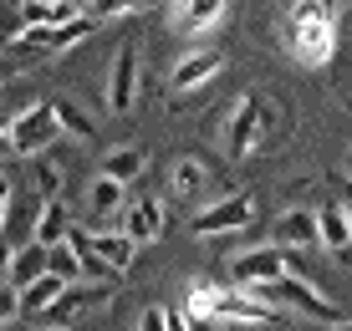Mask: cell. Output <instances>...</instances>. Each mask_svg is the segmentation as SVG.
Returning <instances> with one entry per match:
<instances>
[{
	"mask_svg": "<svg viewBox=\"0 0 352 331\" xmlns=\"http://www.w3.org/2000/svg\"><path fill=\"white\" fill-rule=\"evenodd\" d=\"M225 71V52L220 46H199V52H184L168 67V87H174L179 97H189V92H210V82Z\"/></svg>",
	"mask_w": 352,
	"mask_h": 331,
	"instance_id": "cell-10",
	"label": "cell"
},
{
	"mask_svg": "<svg viewBox=\"0 0 352 331\" xmlns=\"http://www.w3.org/2000/svg\"><path fill=\"white\" fill-rule=\"evenodd\" d=\"M332 331H352V316H347V321H342V326H332Z\"/></svg>",
	"mask_w": 352,
	"mask_h": 331,
	"instance_id": "cell-37",
	"label": "cell"
},
{
	"mask_svg": "<svg viewBox=\"0 0 352 331\" xmlns=\"http://www.w3.org/2000/svg\"><path fill=\"white\" fill-rule=\"evenodd\" d=\"M271 240L286 244V250H322L317 209H311V204H291V209H281L276 225H271Z\"/></svg>",
	"mask_w": 352,
	"mask_h": 331,
	"instance_id": "cell-16",
	"label": "cell"
},
{
	"mask_svg": "<svg viewBox=\"0 0 352 331\" xmlns=\"http://www.w3.org/2000/svg\"><path fill=\"white\" fill-rule=\"evenodd\" d=\"M52 113H56V122H62L67 138H77V143H92V138H97V122L87 117V107H77V102H67V97H56Z\"/></svg>",
	"mask_w": 352,
	"mask_h": 331,
	"instance_id": "cell-23",
	"label": "cell"
},
{
	"mask_svg": "<svg viewBox=\"0 0 352 331\" xmlns=\"http://www.w3.org/2000/svg\"><path fill=\"white\" fill-rule=\"evenodd\" d=\"M143 168H148V148H143V143H123V148H107L102 153L97 174H107L118 183H133V179H143Z\"/></svg>",
	"mask_w": 352,
	"mask_h": 331,
	"instance_id": "cell-19",
	"label": "cell"
},
{
	"mask_svg": "<svg viewBox=\"0 0 352 331\" xmlns=\"http://www.w3.org/2000/svg\"><path fill=\"white\" fill-rule=\"evenodd\" d=\"M230 16V0H168V26H174L179 36H210L220 31Z\"/></svg>",
	"mask_w": 352,
	"mask_h": 331,
	"instance_id": "cell-12",
	"label": "cell"
},
{
	"mask_svg": "<svg viewBox=\"0 0 352 331\" xmlns=\"http://www.w3.org/2000/svg\"><path fill=\"white\" fill-rule=\"evenodd\" d=\"M56 138H62V122H56L52 102H31V107H21V113L10 117V143H16V158L46 153Z\"/></svg>",
	"mask_w": 352,
	"mask_h": 331,
	"instance_id": "cell-9",
	"label": "cell"
},
{
	"mask_svg": "<svg viewBox=\"0 0 352 331\" xmlns=\"http://www.w3.org/2000/svg\"><path fill=\"white\" fill-rule=\"evenodd\" d=\"M123 280H67V290L46 311V326H82L87 316H102L118 301Z\"/></svg>",
	"mask_w": 352,
	"mask_h": 331,
	"instance_id": "cell-6",
	"label": "cell"
},
{
	"mask_svg": "<svg viewBox=\"0 0 352 331\" xmlns=\"http://www.w3.org/2000/svg\"><path fill=\"white\" fill-rule=\"evenodd\" d=\"M21 5H56V0H21Z\"/></svg>",
	"mask_w": 352,
	"mask_h": 331,
	"instance_id": "cell-35",
	"label": "cell"
},
{
	"mask_svg": "<svg viewBox=\"0 0 352 331\" xmlns=\"http://www.w3.org/2000/svg\"><path fill=\"white\" fill-rule=\"evenodd\" d=\"M332 183H337V199H342V209L352 219V179H332Z\"/></svg>",
	"mask_w": 352,
	"mask_h": 331,
	"instance_id": "cell-32",
	"label": "cell"
},
{
	"mask_svg": "<svg viewBox=\"0 0 352 331\" xmlns=\"http://www.w3.org/2000/svg\"><path fill=\"white\" fill-rule=\"evenodd\" d=\"M41 331H82V326H41Z\"/></svg>",
	"mask_w": 352,
	"mask_h": 331,
	"instance_id": "cell-36",
	"label": "cell"
},
{
	"mask_svg": "<svg viewBox=\"0 0 352 331\" xmlns=\"http://www.w3.org/2000/svg\"><path fill=\"white\" fill-rule=\"evenodd\" d=\"M0 331H36L31 316H10V321H0Z\"/></svg>",
	"mask_w": 352,
	"mask_h": 331,
	"instance_id": "cell-33",
	"label": "cell"
},
{
	"mask_svg": "<svg viewBox=\"0 0 352 331\" xmlns=\"http://www.w3.org/2000/svg\"><path fill=\"white\" fill-rule=\"evenodd\" d=\"M322 5H337V0H322Z\"/></svg>",
	"mask_w": 352,
	"mask_h": 331,
	"instance_id": "cell-39",
	"label": "cell"
},
{
	"mask_svg": "<svg viewBox=\"0 0 352 331\" xmlns=\"http://www.w3.org/2000/svg\"><path fill=\"white\" fill-rule=\"evenodd\" d=\"M138 87H143V56L138 46L123 41L113 52V61H107V87H102V107L113 117H128L133 107H138Z\"/></svg>",
	"mask_w": 352,
	"mask_h": 331,
	"instance_id": "cell-7",
	"label": "cell"
},
{
	"mask_svg": "<svg viewBox=\"0 0 352 331\" xmlns=\"http://www.w3.org/2000/svg\"><path fill=\"white\" fill-rule=\"evenodd\" d=\"M286 52L307 71H322L337 56V5L322 0H296L286 10Z\"/></svg>",
	"mask_w": 352,
	"mask_h": 331,
	"instance_id": "cell-1",
	"label": "cell"
},
{
	"mask_svg": "<svg viewBox=\"0 0 352 331\" xmlns=\"http://www.w3.org/2000/svg\"><path fill=\"white\" fill-rule=\"evenodd\" d=\"M10 71H16V67H10V61H0V87L10 82Z\"/></svg>",
	"mask_w": 352,
	"mask_h": 331,
	"instance_id": "cell-34",
	"label": "cell"
},
{
	"mask_svg": "<svg viewBox=\"0 0 352 331\" xmlns=\"http://www.w3.org/2000/svg\"><path fill=\"white\" fill-rule=\"evenodd\" d=\"M62 290H67V280L56 275V271L36 275L31 286H21V316H31V321H36V316H46V311L56 306V296H62Z\"/></svg>",
	"mask_w": 352,
	"mask_h": 331,
	"instance_id": "cell-20",
	"label": "cell"
},
{
	"mask_svg": "<svg viewBox=\"0 0 352 331\" xmlns=\"http://www.w3.org/2000/svg\"><path fill=\"white\" fill-rule=\"evenodd\" d=\"M72 225H77V219H72V209L62 199H41L36 204V219H31V240L52 250V244H62L72 235Z\"/></svg>",
	"mask_w": 352,
	"mask_h": 331,
	"instance_id": "cell-18",
	"label": "cell"
},
{
	"mask_svg": "<svg viewBox=\"0 0 352 331\" xmlns=\"http://www.w3.org/2000/svg\"><path fill=\"white\" fill-rule=\"evenodd\" d=\"M72 16H82L77 0H56V5H21V21H26V26H62V21H72Z\"/></svg>",
	"mask_w": 352,
	"mask_h": 331,
	"instance_id": "cell-24",
	"label": "cell"
},
{
	"mask_svg": "<svg viewBox=\"0 0 352 331\" xmlns=\"http://www.w3.org/2000/svg\"><path fill=\"white\" fill-rule=\"evenodd\" d=\"M10 260H16V244L0 235V286H10Z\"/></svg>",
	"mask_w": 352,
	"mask_h": 331,
	"instance_id": "cell-29",
	"label": "cell"
},
{
	"mask_svg": "<svg viewBox=\"0 0 352 331\" xmlns=\"http://www.w3.org/2000/svg\"><path fill=\"white\" fill-rule=\"evenodd\" d=\"M97 36V16H72L62 26H21L10 36V52L21 61L26 56H62V52H77Z\"/></svg>",
	"mask_w": 352,
	"mask_h": 331,
	"instance_id": "cell-4",
	"label": "cell"
},
{
	"mask_svg": "<svg viewBox=\"0 0 352 331\" xmlns=\"http://www.w3.org/2000/svg\"><path fill=\"white\" fill-rule=\"evenodd\" d=\"M317 235H322V250L332 255L337 265H352V219L342 209V199H332V204L317 209Z\"/></svg>",
	"mask_w": 352,
	"mask_h": 331,
	"instance_id": "cell-17",
	"label": "cell"
},
{
	"mask_svg": "<svg viewBox=\"0 0 352 331\" xmlns=\"http://www.w3.org/2000/svg\"><path fill=\"white\" fill-rule=\"evenodd\" d=\"M10 209H16V183H10V174H0V235L10 229Z\"/></svg>",
	"mask_w": 352,
	"mask_h": 331,
	"instance_id": "cell-27",
	"label": "cell"
},
{
	"mask_svg": "<svg viewBox=\"0 0 352 331\" xmlns=\"http://www.w3.org/2000/svg\"><path fill=\"white\" fill-rule=\"evenodd\" d=\"M210 163H204L199 153H179L174 163H168V199L179 204H204V194H210Z\"/></svg>",
	"mask_w": 352,
	"mask_h": 331,
	"instance_id": "cell-15",
	"label": "cell"
},
{
	"mask_svg": "<svg viewBox=\"0 0 352 331\" xmlns=\"http://www.w3.org/2000/svg\"><path fill=\"white\" fill-rule=\"evenodd\" d=\"M123 214H128V183L97 174L87 183V229H123Z\"/></svg>",
	"mask_w": 352,
	"mask_h": 331,
	"instance_id": "cell-11",
	"label": "cell"
},
{
	"mask_svg": "<svg viewBox=\"0 0 352 331\" xmlns=\"http://www.w3.org/2000/svg\"><path fill=\"white\" fill-rule=\"evenodd\" d=\"M168 229V204L159 199V194H143V199H128V214H123V235L138 244H159Z\"/></svg>",
	"mask_w": 352,
	"mask_h": 331,
	"instance_id": "cell-13",
	"label": "cell"
},
{
	"mask_svg": "<svg viewBox=\"0 0 352 331\" xmlns=\"http://www.w3.org/2000/svg\"><path fill=\"white\" fill-rule=\"evenodd\" d=\"M138 331H168V316H164V306H143V316H138Z\"/></svg>",
	"mask_w": 352,
	"mask_h": 331,
	"instance_id": "cell-28",
	"label": "cell"
},
{
	"mask_svg": "<svg viewBox=\"0 0 352 331\" xmlns=\"http://www.w3.org/2000/svg\"><path fill=\"white\" fill-rule=\"evenodd\" d=\"M16 158V143H10V117H0V163Z\"/></svg>",
	"mask_w": 352,
	"mask_h": 331,
	"instance_id": "cell-31",
	"label": "cell"
},
{
	"mask_svg": "<svg viewBox=\"0 0 352 331\" xmlns=\"http://www.w3.org/2000/svg\"><path fill=\"white\" fill-rule=\"evenodd\" d=\"M52 271L62 275V280H82V250H77L72 240L52 244Z\"/></svg>",
	"mask_w": 352,
	"mask_h": 331,
	"instance_id": "cell-25",
	"label": "cell"
},
{
	"mask_svg": "<svg viewBox=\"0 0 352 331\" xmlns=\"http://www.w3.org/2000/svg\"><path fill=\"white\" fill-rule=\"evenodd\" d=\"M164 316H168V331H189V326H194L184 306H164Z\"/></svg>",
	"mask_w": 352,
	"mask_h": 331,
	"instance_id": "cell-30",
	"label": "cell"
},
{
	"mask_svg": "<svg viewBox=\"0 0 352 331\" xmlns=\"http://www.w3.org/2000/svg\"><path fill=\"white\" fill-rule=\"evenodd\" d=\"M72 240H82V244L97 255V260L113 265L118 275H128L133 260H138V244H133L123 229H87V225H72Z\"/></svg>",
	"mask_w": 352,
	"mask_h": 331,
	"instance_id": "cell-14",
	"label": "cell"
},
{
	"mask_svg": "<svg viewBox=\"0 0 352 331\" xmlns=\"http://www.w3.org/2000/svg\"><path fill=\"white\" fill-rule=\"evenodd\" d=\"M52 271V250L46 244H36V240H26V244H16V260H10V286H31L36 275H46Z\"/></svg>",
	"mask_w": 352,
	"mask_h": 331,
	"instance_id": "cell-22",
	"label": "cell"
},
{
	"mask_svg": "<svg viewBox=\"0 0 352 331\" xmlns=\"http://www.w3.org/2000/svg\"><path fill=\"white\" fill-rule=\"evenodd\" d=\"M26 183H31V194H36V199H62L67 168L56 163L52 153H36V158H31V168H26Z\"/></svg>",
	"mask_w": 352,
	"mask_h": 331,
	"instance_id": "cell-21",
	"label": "cell"
},
{
	"mask_svg": "<svg viewBox=\"0 0 352 331\" xmlns=\"http://www.w3.org/2000/svg\"><path fill=\"white\" fill-rule=\"evenodd\" d=\"M286 271H296V260H291V250L286 244H250V250H240L235 260H230V286H245V290H256L265 286V280H281Z\"/></svg>",
	"mask_w": 352,
	"mask_h": 331,
	"instance_id": "cell-8",
	"label": "cell"
},
{
	"mask_svg": "<svg viewBox=\"0 0 352 331\" xmlns=\"http://www.w3.org/2000/svg\"><path fill=\"white\" fill-rule=\"evenodd\" d=\"M77 5H97V0H77Z\"/></svg>",
	"mask_w": 352,
	"mask_h": 331,
	"instance_id": "cell-38",
	"label": "cell"
},
{
	"mask_svg": "<svg viewBox=\"0 0 352 331\" xmlns=\"http://www.w3.org/2000/svg\"><path fill=\"white\" fill-rule=\"evenodd\" d=\"M256 194L250 189H240V194H220V199H210V204H199L189 219V229L199 240H225V235H240V229H250L256 225Z\"/></svg>",
	"mask_w": 352,
	"mask_h": 331,
	"instance_id": "cell-5",
	"label": "cell"
},
{
	"mask_svg": "<svg viewBox=\"0 0 352 331\" xmlns=\"http://www.w3.org/2000/svg\"><path fill=\"white\" fill-rule=\"evenodd\" d=\"M271 133H276V102H271L261 87L240 92L235 107H230L225 138H220V143H225V158H230V163H240V158L261 153L265 143H271Z\"/></svg>",
	"mask_w": 352,
	"mask_h": 331,
	"instance_id": "cell-2",
	"label": "cell"
},
{
	"mask_svg": "<svg viewBox=\"0 0 352 331\" xmlns=\"http://www.w3.org/2000/svg\"><path fill=\"white\" fill-rule=\"evenodd\" d=\"M159 0H97L92 5V16L102 21V16H133V10H153Z\"/></svg>",
	"mask_w": 352,
	"mask_h": 331,
	"instance_id": "cell-26",
	"label": "cell"
},
{
	"mask_svg": "<svg viewBox=\"0 0 352 331\" xmlns=\"http://www.w3.org/2000/svg\"><path fill=\"white\" fill-rule=\"evenodd\" d=\"M256 296H265L271 306H281V311L291 316H307V321H322V326H342L347 311L337 306L327 290H317L301 271H286L281 280H265V286H256Z\"/></svg>",
	"mask_w": 352,
	"mask_h": 331,
	"instance_id": "cell-3",
	"label": "cell"
}]
</instances>
